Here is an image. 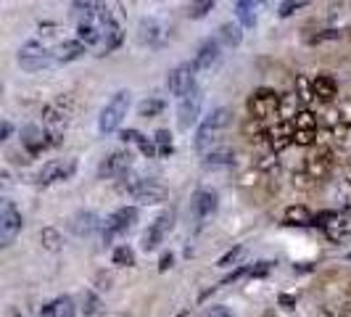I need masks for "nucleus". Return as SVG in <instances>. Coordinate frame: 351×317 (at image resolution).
I'll list each match as a JSON object with an SVG mask.
<instances>
[{
    "instance_id": "22",
    "label": "nucleus",
    "mask_w": 351,
    "mask_h": 317,
    "mask_svg": "<svg viewBox=\"0 0 351 317\" xmlns=\"http://www.w3.org/2000/svg\"><path fill=\"white\" fill-rule=\"evenodd\" d=\"M269 0H232L235 5V16L243 27H256V19H259V11L267 5Z\"/></svg>"
},
{
    "instance_id": "46",
    "label": "nucleus",
    "mask_w": 351,
    "mask_h": 317,
    "mask_svg": "<svg viewBox=\"0 0 351 317\" xmlns=\"http://www.w3.org/2000/svg\"><path fill=\"white\" fill-rule=\"evenodd\" d=\"M335 37H341V32H335V30H328V32H322V35L312 37V43H325V40H335Z\"/></svg>"
},
{
    "instance_id": "9",
    "label": "nucleus",
    "mask_w": 351,
    "mask_h": 317,
    "mask_svg": "<svg viewBox=\"0 0 351 317\" xmlns=\"http://www.w3.org/2000/svg\"><path fill=\"white\" fill-rule=\"evenodd\" d=\"M21 225L24 222H21V211L16 209V204L14 201H3V207H0V244L11 246L14 238L21 233Z\"/></svg>"
},
{
    "instance_id": "3",
    "label": "nucleus",
    "mask_w": 351,
    "mask_h": 317,
    "mask_svg": "<svg viewBox=\"0 0 351 317\" xmlns=\"http://www.w3.org/2000/svg\"><path fill=\"white\" fill-rule=\"evenodd\" d=\"M130 90H119V93H114L106 106L101 108V117H98V130L104 132V135H111V132H117L119 127H122L124 117H127V111H130Z\"/></svg>"
},
{
    "instance_id": "37",
    "label": "nucleus",
    "mask_w": 351,
    "mask_h": 317,
    "mask_svg": "<svg viewBox=\"0 0 351 317\" xmlns=\"http://www.w3.org/2000/svg\"><path fill=\"white\" fill-rule=\"evenodd\" d=\"M217 0H188V16L191 19H204L214 8Z\"/></svg>"
},
{
    "instance_id": "17",
    "label": "nucleus",
    "mask_w": 351,
    "mask_h": 317,
    "mask_svg": "<svg viewBox=\"0 0 351 317\" xmlns=\"http://www.w3.org/2000/svg\"><path fill=\"white\" fill-rule=\"evenodd\" d=\"M222 58V43L219 40H206L193 58V67L198 71H211Z\"/></svg>"
},
{
    "instance_id": "39",
    "label": "nucleus",
    "mask_w": 351,
    "mask_h": 317,
    "mask_svg": "<svg viewBox=\"0 0 351 317\" xmlns=\"http://www.w3.org/2000/svg\"><path fill=\"white\" fill-rule=\"evenodd\" d=\"M114 264H119V267H132V264H135V251L130 246H117L114 248Z\"/></svg>"
},
{
    "instance_id": "25",
    "label": "nucleus",
    "mask_w": 351,
    "mask_h": 317,
    "mask_svg": "<svg viewBox=\"0 0 351 317\" xmlns=\"http://www.w3.org/2000/svg\"><path fill=\"white\" fill-rule=\"evenodd\" d=\"M85 51H88V45H85V43H80V40L74 37V40H64V43H58L53 53H56V61H58V64H69V61L82 58Z\"/></svg>"
},
{
    "instance_id": "6",
    "label": "nucleus",
    "mask_w": 351,
    "mask_h": 317,
    "mask_svg": "<svg viewBox=\"0 0 351 317\" xmlns=\"http://www.w3.org/2000/svg\"><path fill=\"white\" fill-rule=\"evenodd\" d=\"M175 228V211H164V214H158L156 220L148 225V230L141 235V248L143 251H156L161 244H164V238H167V233Z\"/></svg>"
},
{
    "instance_id": "38",
    "label": "nucleus",
    "mask_w": 351,
    "mask_h": 317,
    "mask_svg": "<svg viewBox=\"0 0 351 317\" xmlns=\"http://www.w3.org/2000/svg\"><path fill=\"white\" fill-rule=\"evenodd\" d=\"M246 257V246H235L230 248L228 254H222L219 259H217V267H232V264H241V259Z\"/></svg>"
},
{
    "instance_id": "2",
    "label": "nucleus",
    "mask_w": 351,
    "mask_h": 317,
    "mask_svg": "<svg viewBox=\"0 0 351 317\" xmlns=\"http://www.w3.org/2000/svg\"><path fill=\"white\" fill-rule=\"evenodd\" d=\"M230 119H232V111L225 108V106L214 108L209 117H204V122H201L198 132H195V148H198L201 154L211 151V148H214V143L219 141V132H222V130H228Z\"/></svg>"
},
{
    "instance_id": "16",
    "label": "nucleus",
    "mask_w": 351,
    "mask_h": 317,
    "mask_svg": "<svg viewBox=\"0 0 351 317\" xmlns=\"http://www.w3.org/2000/svg\"><path fill=\"white\" fill-rule=\"evenodd\" d=\"M71 16L80 21H106L111 19L106 0H71Z\"/></svg>"
},
{
    "instance_id": "50",
    "label": "nucleus",
    "mask_w": 351,
    "mask_h": 317,
    "mask_svg": "<svg viewBox=\"0 0 351 317\" xmlns=\"http://www.w3.org/2000/svg\"><path fill=\"white\" fill-rule=\"evenodd\" d=\"M8 317H19V315H16V312H11V315H8Z\"/></svg>"
},
{
    "instance_id": "21",
    "label": "nucleus",
    "mask_w": 351,
    "mask_h": 317,
    "mask_svg": "<svg viewBox=\"0 0 351 317\" xmlns=\"http://www.w3.org/2000/svg\"><path fill=\"white\" fill-rule=\"evenodd\" d=\"M293 135H296V124L293 122H278L275 127H269L267 130V141L272 145V151H282V148H288L291 143H293Z\"/></svg>"
},
{
    "instance_id": "45",
    "label": "nucleus",
    "mask_w": 351,
    "mask_h": 317,
    "mask_svg": "<svg viewBox=\"0 0 351 317\" xmlns=\"http://www.w3.org/2000/svg\"><path fill=\"white\" fill-rule=\"evenodd\" d=\"M172 262H175L172 254H161V259H158V272H167V270L172 267Z\"/></svg>"
},
{
    "instance_id": "33",
    "label": "nucleus",
    "mask_w": 351,
    "mask_h": 317,
    "mask_svg": "<svg viewBox=\"0 0 351 317\" xmlns=\"http://www.w3.org/2000/svg\"><path fill=\"white\" fill-rule=\"evenodd\" d=\"M296 95L301 98V104L309 106L312 101H315V82H309L306 77H296Z\"/></svg>"
},
{
    "instance_id": "42",
    "label": "nucleus",
    "mask_w": 351,
    "mask_h": 317,
    "mask_svg": "<svg viewBox=\"0 0 351 317\" xmlns=\"http://www.w3.org/2000/svg\"><path fill=\"white\" fill-rule=\"evenodd\" d=\"M315 141H317V130H296V135H293L296 145H312Z\"/></svg>"
},
{
    "instance_id": "34",
    "label": "nucleus",
    "mask_w": 351,
    "mask_h": 317,
    "mask_svg": "<svg viewBox=\"0 0 351 317\" xmlns=\"http://www.w3.org/2000/svg\"><path fill=\"white\" fill-rule=\"evenodd\" d=\"M40 241H43V246L48 248V251H58V248L64 246V238H61V233L56 228H43Z\"/></svg>"
},
{
    "instance_id": "4",
    "label": "nucleus",
    "mask_w": 351,
    "mask_h": 317,
    "mask_svg": "<svg viewBox=\"0 0 351 317\" xmlns=\"http://www.w3.org/2000/svg\"><path fill=\"white\" fill-rule=\"evenodd\" d=\"M56 61V53L45 45H40L37 40H29L27 45L19 48V67L24 71H43V69H51Z\"/></svg>"
},
{
    "instance_id": "11",
    "label": "nucleus",
    "mask_w": 351,
    "mask_h": 317,
    "mask_svg": "<svg viewBox=\"0 0 351 317\" xmlns=\"http://www.w3.org/2000/svg\"><path fill=\"white\" fill-rule=\"evenodd\" d=\"M195 67L193 64H180L175 69L169 71L167 77V85H169V93L177 95V98H185L188 93H193L198 85H195Z\"/></svg>"
},
{
    "instance_id": "43",
    "label": "nucleus",
    "mask_w": 351,
    "mask_h": 317,
    "mask_svg": "<svg viewBox=\"0 0 351 317\" xmlns=\"http://www.w3.org/2000/svg\"><path fill=\"white\" fill-rule=\"evenodd\" d=\"M122 141L141 148L143 143H145V135H143V132H138V130H122Z\"/></svg>"
},
{
    "instance_id": "41",
    "label": "nucleus",
    "mask_w": 351,
    "mask_h": 317,
    "mask_svg": "<svg viewBox=\"0 0 351 317\" xmlns=\"http://www.w3.org/2000/svg\"><path fill=\"white\" fill-rule=\"evenodd\" d=\"M98 312H101V299H98L93 291H88V294H85V315L95 317Z\"/></svg>"
},
{
    "instance_id": "32",
    "label": "nucleus",
    "mask_w": 351,
    "mask_h": 317,
    "mask_svg": "<svg viewBox=\"0 0 351 317\" xmlns=\"http://www.w3.org/2000/svg\"><path fill=\"white\" fill-rule=\"evenodd\" d=\"M164 111V101L161 98H145L141 106H138V114H141L143 119H154Z\"/></svg>"
},
{
    "instance_id": "27",
    "label": "nucleus",
    "mask_w": 351,
    "mask_h": 317,
    "mask_svg": "<svg viewBox=\"0 0 351 317\" xmlns=\"http://www.w3.org/2000/svg\"><path fill=\"white\" fill-rule=\"evenodd\" d=\"M230 164H235V151L228 145H214L204 154V167H230Z\"/></svg>"
},
{
    "instance_id": "51",
    "label": "nucleus",
    "mask_w": 351,
    "mask_h": 317,
    "mask_svg": "<svg viewBox=\"0 0 351 317\" xmlns=\"http://www.w3.org/2000/svg\"><path fill=\"white\" fill-rule=\"evenodd\" d=\"M177 317H188V315H185V312H182V315H177Z\"/></svg>"
},
{
    "instance_id": "29",
    "label": "nucleus",
    "mask_w": 351,
    "mask_h": 317,
    "mask_svg": "<svg viewBox=\"0 0 351 317\" xmlns=\"http://www.w3.org/2000/svg\"><path fill=\"white\" fill-rule=\"evenodd\" d=\"M301 98L296 95V93H285V95H280V108H278V117H280L282 122H293L296 117H299Z\"/></svg>"
},
{
    "instance_id": "10",
    "label": "nucleus",
    "mask_w": 351,
    "mask_h": 317,
    "mask_svg": "<svg viewBox=\"0 0 351 317\" xmlns=\"http://www.w3.org/2000/svg\"><path fill=\"white\" fill-rule=\"evenodd\" d=\"M201 106H204V90L201 88L188 93L185 98H180V106H177V124H180V130H191L198 122Z\"/></svg>"
},
{
    "instance_id": "15",
    "label": "nucleus",
    "mask_w": 351,
    "mask_h": 317,
    "mask_svg": "<svg viewBox=\"0 0 351 317\" xmlns=\"http://www.w3.org/2000/svg\"><path fill=\"white\" fill-rule=\"evenodd\" d=\"M74 169H77V164L74 161H61V158H53L48 164H43V169L35 175V183L37 185H53V183H61V180H69L74 175Z\"/></svg>"
},
{
    "instance_id": "48",
    "label": "nucleus",
    "mask_w": 351,
    "mask_h": 317,
    "mask_svg": "<svg viewBox=\"0 0 351 317\" xmlns=\"http://www.w3.org/2000/svg\"><path fill=\"white\" fill-rule=\"evenodd\" d=\"M11 132H14V124L3 122V127H0V141H8V138H11Z\"/></svg>"
},
{
    "instance_id": "19",
    "label": "nucleus",
    "mask_w": 351,
    "mask_h": 317,
    "mask_svg": "<svg viewBox=\"0 0 351 317\" xmlns=\"http://www.w3.org/2000/svg\"><path fill=\"white\" fill-rule=\"evenodd\" d=\"M122 40H124L122 27H119L117 19L111 16L104 24V35H101V43H98V48H95V56H106V53L117 51V48L122 45Z\"/></svg>"
},
{
    "instance_id": "47",
    "label": "nucleus",
    "mask_w": 351,
    "mask_h": 317,
    "mask_svg": "<svg viewBox=\"0 0 351 317\" xmlns=\"http://www.w3.org/2000/svg\"><path fill=\"white\" fill-rule=\"evenodd\" d=\"M280 304L285 309H293L296 307V296H291V294H280Z\"/></svg>"
},
{
    "instance_id": "14",
    "label": "nucleus",
    "mask_w": 351,
    "mask_h": 317,
    "mask_svg": "<svg viewBox=\"0 0 351 317\" xmlns=\"http://www.w3.org/2000/svg\"><path fill=\"white\" fill-rule=\"evenodd\" d=\"M132 169V154L130 151H114L98 164V177L101 180H114V177H124Z\"/></svg>"
},
{
    "instance_id": "35",
    "label": "nucleus",
    "mask_w": 351,
    "mask_h": 317,
    "mask_svg": "<svg viewBox=\"0 0 351 317\" xmlns=\"http://www.w3.org/2000/svg\"><path fill=\"white\" fill-rule=\"evenodd\" d=\"M312 0H282L278 5V16L280 19H291L293 14H299L301 8H306Z\"/></svg>"
},
{
    "instance_id": "23",
    "label": "nucleus",
    "mask_w": 351,
    "mask_h": 317,
    "mask_svg": "<svg viewBox=\"0 0 351 317\" xmlns=\"http://www.w3.org/2000/svg\"><path fill=\"white\" fill-rule=\"evenodd\" d=\"M69 228L74 235L85 238V235H93L95 230L101 228V220H98V214H93V211H77V214L71 217Z\"/></svg>"
},
{
    "instance_id": "7",
    "label": "nucleus",
    "mask_w": 351,
    "mask_h": 317,
    "mask_svg": "<svg viewBox=\"0 0 351 317\" xmlns=\"http://www.w3.org/2000/svg\"><path fill=\"white\" fill-rule=\"evenodd\" d=\"M135 222H138V207H122V209H117L114 214L106 217L104 238L106 241H114V238H119L124 233H130V230L135 228Z\"/></svg>"
},
{
    "instance_id": "30",
    "label": "nucleus",
    "mask_w": 351,
    "mask_h": 317,
    "mask_svg": "<svg viewBox=\"0 0 351 317\" xmlns=\"http://www.w3.org/2000/svg\"><path fill=\"white\" fill-rule=\"evenodd\" d=\"M312 82H315V95L319 101H333L338 95V82L330 74H317Z\"/></svg>"
},
{
    "instance_id": "5",
    "label": "nucleus",
    "mask_w": 351,
    "mask_h": 317,
    "mask_svg": "<svg viewBox=\"0 0 351 317\" xmlns=\"http://www.w3.org/2000/svg\"><path fill=\"white\" fill-rule=\"evenodd\" d=\"M74 98L71 95H58V98H53L51 104L43 106V122L53 127V130H61V127H66L71 122V117H74Z\"/></svg>"
},
{
    "instance_id": "31",
    "label": "nucleus",
    "mask_w": 351,
    "mask_h": 317,
    "mask_svg": "<svg viewBox=\"0 0 351 317\" xmlns=\"http://www.w3.org/2000/svg\"><path fill=\"white\" fill-rule=\"evenodd\" d=\"M219 43L222 45H228V48H235V45H241L243 43V24H222L219 27Z\"/></svg>"
},
{
    "instance_id": "26",
    "label": "nucleus",
    "mask_w": 351,
    "mask_h": 317,
    "mask_svg": "<svg viewBox=\"0 0 351 317\" xmlns=\"http://www.w3.org/2000/svg\"><path fill=\"white\" fill-rule=\"evenodd\" d=\"M74 315H77V307H74L71 296H58V299L43 304V309H40V317H74Z\"/></svg>"
},
{
    "instance_id": "36",
    "label": "nucleus",
    "mask_w": 351,
    "mask_h": 317,
    "mask_svg": "<svg viewBox=\"0 0 351 317\" xmlns=\"http://www.w3.org/2000/svg\"><path fill=\"white\" fill-rule=\"evenodd\" d=\"M154 141H156L158 156H169L175 151V143H172V132L169 130H158L156 135H154Z\"/></svg>"
},
{
    "instance_id": "1",
    "label": "nucleus",
    "mask_w": 351,
    "mask_h": 317,
    "mask_svg": "<svg viewBox=\"0 0 351 317\" xmlns=\"http://www.w3.org/2000/svg\"><path fill=\"white\" fill-rule=\"evenodd\" d=\"M119 191L130 193L138 204H161L167 198V188L158 180H154V177H138L132 175V172L119 177Z\"/></svg>"
},
{
    "instance_id": "18",
    "label": "nucleus",
    "mask_w": 351,
    "mask_h": 317,
    "mask_svg": "<svg viewBox=\"0 0 351 317\" xmlns=\"http://www.w3.org/2000/svg\"><path fill=\"white\" fill-rule=\"evenodd\" d=\"M164 40H167V30H164L161 21H156V19H141V24H138V43L141 45L154 48V45H161Z\"/></svg>"
},
{
    "instance_id": "20",
    "label": "nucleus",
    "mask_w": 351,
    "mask_h": 317,
    "mask_svg": "<svg viewBox=\"0 0 351 317\" xmlns=\"http://www.w3.org/2000/svg\"><path fill=\"white\" fill-rule=\"evenodd\" d=\"M21 145H24L32 156H37L40 151L51 148V145H48V132H45L43 127H37V124H27V127L21 130Z\"/></svg>"
},
{
    "instance_id": "40",
    "label": "nucleus",
    "mask_w": 351,
    "mask_h": 317,
    "mask_svg": "<svg viewBox=\"0 0 351 317\" xmlns=\"http://www.w3.org/2000/svg\"><path fill=\"white\" fill-rule=\"evenodd\" d=\"M293 124H296V130H317V117L312 114V111H301L299 117L293 119Z\"/></svg>"
},
{
    "instance_id": "28",
    "label": "nucleus",
    "mask_w": 351,
    "mask_h": 317,
    "mask_svg": "<svg viewBox=\"0 0 351 317\" xmlns=\"http://www.w3.org/2000/svg\"><path fill=\"white\" fill-rule=\"evenodd\" d=\"M282 220H285V225H299V228L315 225V214L306 209L304 204H291V207L285 209V214H282Z\"/></svg>"
},
{
    "instance_id": "8",
    "label": "nucleus",
    "mask_w": 351,
    "mask_h": 317,
    "mask_svg": "<svg viewBox=\"0 0 351 317\" xmlns=\"http://www.w3.org/2000/svg\"><path fill=\"white\" fill-rule=\"evenodd\" d=\"M278 108H280V95L275 93V90H256V93H251V98H248V114L254 117V119H269V117H278Z\"/></svg>"
},
{
    "instance_id": "13",
    "label": "nucleus",
    "mask_w": 351,
    "mask_h": 317,
    "mask_svg": "<svg viewBox=\"0 0 351 317\" xmlns=\"http://www.w3.org/2000/svg\"><path fill=\"white\" fill-rule=\"evenodd\" d=\"M335 167V156L330 148H317L315 154L304 158V172L309 180H325V177L333 172Z\"/></svg>"
},
{
    "instance_id": "49",
    "label": "nucleus",
    "mask_w": 351,
    "mask_h": 317,
    "mask_svg": "<svg viewBox=\"0 0 351 317\" xmlns=\"http://www.w3.org/2000/svg\"><path fill=\"white\" fill-rule=\"evenodd\" d=\"M209 317H230V312L225 309V307H211Z\"/></svg>"
},
{
    "instance_id": "44",
    "label": "nucleus",
    "mask_w": 351,
    "mask_h": 317,
    "mask_svg": "<svg viewBox=\"0 0 351 317\" xmlns=\"http://www.w3.org/2000/svg\"><path fill=\"white\" fill-rule=\"evenodd\" d=\"M269 267H272V262H259L256 267H251V278H262V275H267Z\"/></svg>"
},
{
    "instance_id": "24",
    "label": "nucleus",
    "mask_w": 351,
    "mask_h": 317,
    "mask_svg": "<svg viewBox=\"0 0 351 317\" xmlns=\"http://www.w3.org/2000/svg\"><path fill=\"white\" fill-rule=\"evenodd\" d=\"M217 204H219V198L214 191H195L193 201H191V207H193V214L198 220H206L211 217L214 211H217Z\"/></svg>"
},
{
    "instance_id": "12",
    "label": "nucleus",
    "mask_w": 351,
    "mask_h": 317,
    "mask_svg": "<svg viewBox=\"0 0 351 317\" xmlns=\"http://www.w3.org/2000/svg\"><path fill=\"white\" fill-rule=\"evenodd\" d=\"M315 225L325 230V235L330 241H343V238H351V217L346 214H335V211H325L315 217Z\"/></svg>"
}]
</instances>
